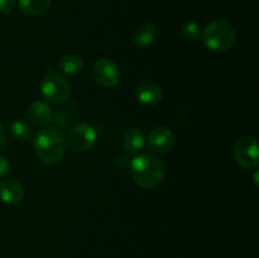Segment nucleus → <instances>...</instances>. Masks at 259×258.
<instances>
[{
    "mask_svg": "<svg viewBox=\"0 0 259 258\" xmlns=\"http://www.w3.org/2000/svg\"><path fill=\"white\" fill-rule=\"evenodd\" d=\"M200 38L207 50L212 52H227L233 48L237 40V30L228 20L218 19L206 25Z\"/></svg>",
    "mask_w": 259,
    "mask_h": 258,
    "instance_id": "obj_3",
    "label": "nucleus"
},
{
    "mask_svg": "<svg viewBox=\"0 0 259 258\" xmlns=\"http://www.w3.org/2000/svg\"><path fill=\"white\" fill-rule=\"evenodd\" d=\"M123 148L129 154H136L143 149L146 138L141 129L132 128L126 131L123 136Z\"/></svg>",
    "mask_w": 259,
    "mask_h": 258,
    "instance_id": "obj_12",
    "label": "nucleus"
},
{
    "mask_svg": "<svg viewBox=\"0 0 259 258\" xmlns=\"http://www.w3.org/2000/svg\"><path fill=\"white\" fill-rule=\"evenodd\" d=\"M40 93L43 98L51 104L62 105L70 100L72 89L70 82L62 75L51 72L40 82Z\"/></svg>",
    "mask_w": 259,
    "mask_h": 258,
    "instance_id": "obj_4",
    "label": "nucleus"
},
{
    "mask_svg": "<svg viewBox=\"0 0 259 258\" xmlns=\"http://www.w3.org/2000/svg\"><path fill=\"white\" fill-rule=\"evenodd\" d=\"M9 168H10V163L9 161H8V158L0 154V179H3V177L9 172Z\"/></svg>",
    "mask_w": 259,
    "mask_h": 258,
    "instance_id": "obj_19",
    "label": "nucleus"
},
{
    "mask_svg": "<svg viewBox=\"0 0 259 258\" xmlns=\"http://www.w3.org/2000/svg\"><path fill=\"white\" fill-rule=\"evenodd\" d=\"M234 158L243 168H255L259 163L257 139L252 136H244L238 139L234 147Z\"/></svg>",
    "mask_w": 259,
    "mask_h": 258,
    "instance_id": "obj_6",
    "label": "nucleus"
},
{
    "mask_svg": "<svg viewBox=\"0 0 259 258\" xmlns=\"http://www.w3.org/2000/svg\"><path fill=\"white\" fill-rule=\"evenodd\" d=\"M24 187L15 180H3L0 182V200L5 204H19L24 199Z\"/></svg>",
    "mask_w": 259,
    "mask_h": 258,
    "instance_id": "obj_10",
    "label": "nucleus"
},
{
    "mask_svg": "<svg viewBox=\"0 0 259 258\" xmlns=\"http://www.w3.org/2000/svg\"><path fill=\"white\" fill-rule=\"evenodd\" d=\"M96 139L98 133L91 124L78 123L68 132L66 144L75 153H85L95 146Z\"/></svg>",
    "mask_w": 259,
    "mask_h": 258,
    "instance_id": "obj_5",
    "label": "nucleus"
},
{
    "mask_svg": "<svg viewBox=\"0 0 259 258\" xmlns=\"http://www.w3.org/2000/svg\"><path fill=\"white\" fill-rule=\"evenodd\" d=\"M156 28L151 23H143L134 29L133 42L141 48L149 47L156 39Z\"/></svg>",
    "mask_w": 259,
    "mask_h": 258,
    "instance_id": "obj_13",
    "label": "nucleus"
},
{
    "mask_svg": "<svg viewBox=\"0 0 259 258\" xmlns=\"http://www.w3.org/2000/svg\"><path fill=\"white\" fill-rule=\"evenodd\" d=\"M5 144H7V134H5L4 126L0 123V149H3Z\"/></svg>",
    "mask_w": 259,
    "mask_h": 258,
    "instance_id": "obj_20",
    "label": "nucleus"
},
{
    "mask_svg": "<svg viewBox=\"0 0 259 258\" xmlns=\"http://www.w3.org/2000/svg\"><path fill=\"white\" fill-rule=\"evenodd\" d=\"M182 35L187 40H197L201 37V28L196 22H187L182 27Z\"/></svg>",
    "mask_w": 259,
    "mask_h": 258,
    "instance_id": "obj_17",
    "label": "nucleus"
},
{
    "mask_svg": "<svg viewBox=\"0 0 259 258\" xmlns=\"http://www.w3.org/2000/svg\"><path fill=\"white\" fill-rule=\"evenodd\" d=\"M10 133L15 139L20 142H25L32 139L33 132L29 124L22 119H15L10 124Z\"/></svg>",
    "mask_w": 259,
    "mask_h": 258,
    "instance_id": "obj_16",
    "label": "nucleus"
},
{
    "mask_svg": "<svg viewBox=\"0 0 259 258\" xmlns=\"http://www.w3.org/2000/svg\"><path fill=\"white\" fill-rule=\"evenodd\" d=\"M20 10L28 15L45 14L51 7V0H18Z\"/></svg>",
    "mask_w": 259,
    "mask_h": 258,
    "instance_id": "obj_15",
    "label": "nucleus"
},
{
    "mask_svg": "<svg viewBox=\"0 0 259 258\" xmlns=\"http://www.w3.org/2000/svg\"><path fill=\"white\" fill-rule=\"evenodd\" d=\"M34 153L42 163L56 164L66 154V138L61 129L55 126L40 129L33 142Z\"/></svg>",
    "mask_w": 259,
    "mask_h": 258,
    "instance_id": "obj_2",
    "label": "nucleus"
},
{
    "mask_svg": "<svg viewBox=\"0 0 259 258\" xmlns=\"http://www.w3.org/2000/svg\"><path fill=\"white\" fill-rule=\"evenodd\" d=\"M58 70L65 75H76V73L81 72L83 68V61L82 58L75 53H68V55L62 56L58 60L57 63Z\"/></svg>",
    "mask_w": 259,
    "mask_h": 258,
    "instance_id": "obj_14",
    "label": "nucleus"
},
{
    "mask_svg": "<svg viewBox=\"0 0 259 258\" xmlns=\"http://www.w3.org/2000/svg\"><path fill=\"white\" fill-rule=\"evenodd\" d=\"M93 76L100 86L113 89L120 81V70L114 61L109 58H100L94 63Z\"/></svg>",
    "mask_w": 259,
    "mask_h": 258,
    "instance_id": "obj_7",
    "label": "nucleus"
},
{
    "mask_svg": "<svg viewBox=\"0 0 259 258\" xmlns=\"http://www.w3.org/2000/svg\"><path fill=\"white\" fill-rule=\"evenodd\" d=\"M132 180L143 189H153L158 186L166 176V166L152 153L138 154L129 163Z\"/></svg>",
    "mask_w": 259,
    "mask_h": 258,
    "instance_id": "obj_1",
    "label": "nucleus"
},
{
    "mask_svg": "<svg viewBox=\"0 0 259 258\" xmlns=\"http://www.w3.org/2000/svg\"><path fill=\"white\" fill-rule=\"evenodd\" d=\"M28 120L34 126H45L52 120V108L45 101H33L27 110Z\"/></svg>",
    "mask_w": 259,
    "mask_h": 258,
    "instance_id": "obj_9",
    "label": "nucleus"
},
{
    "mask_svg": "<svg viewBox=\"0 0 259 258\" xmlns=\"http://www.w3.org/2000/svg\"><path fill=\"white\" fill-rule=\"evenodd\" d=\"M176 137L175 133L167 126L153 128L147 138V146L149 151L154 154H166L174 148Z\"/></svg>",
    "mask_w": 259,
    "mask_h": 258,
    "instance_id": "obj_8",
    "label": "nucleus"
},
{
    "mask_svg": "<svg viewBox=\"0 0 259 258\" xmlns=\"http://www.w3.org/2000/svg\"><path fill=\"white\" fill-rule=\"evenodd\" d=\"M163 98L161 88L154 82H143L137 86L136 89V99L141 104L147 106H153L161 103Z\"/></svg>",
    "mask_w": 259,
    "mask_h": 258,
    "instance_id": "obj_11",
    "label": "nucleus"
},
{
    "mask_svg": "<svg viewBox=\"0 0 259 258\" xmlns=\"http://www.w3.org/2000/svg\"><path fill=\"white\" fill-rule=\"evenodd\" d=\"M15 0H0V13L9 14L15 9Z\"/></svg>",
    "mask_w": 259,
    "mask_h": 258,
    "instance_id": "obj_18",
    "label": "nucleus"
}]
</instances>
